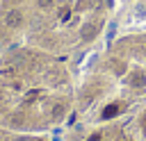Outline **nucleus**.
Segmentation results:
<instances>
[{
	"label": "nucleus",
	"mask_w": 146,
	"mask_h": 141,
	"mask_svg": "<svg viewBox=\"0 0 146 141\" xmlns=\"http://www.w3.org/2000/svg\"><path fill=\"white\" fill-rule=\"evenodd\" d=\"M78 77L71 61L30 43L0 55V125L52 134L68 125L75 107Z\"/></svg>",
	"instance_id": "nucleus-1"
},
{
	"label": "nucleus",
	"mask_w": 146,
	"mask_h": 141,
	"mask_svg": "<svg viewBox=\"0 0 146 141\" xmlns=\"http://www.w3.org/2000/svg\"><path fill=\"white\" fill-rule=\"evenodd\" d=\"M64 141H146V105L105 127L87 132H66Z\"/></svg>",
	"instance_id": "nucleus-4"
},
{
	"label": "nucleus",
	"mask_w": 146,
	"mask_h": 141,
	"mask_svg": "<svg viewBox=\"0 0 146 141\" xmlns=\"http://www.w3.org/2000/svg\"><path fill=\"white\" fill-rule=\"evenodd\" d=\"M30 0H0V55L25 43Z\"/></svg>",
	"instance_id": "nucleus-5"
},
{
	"label": "nucleus",
	"mask_w": 146,
	"mask_h": 141,
	"mask_svg": "<svg viewBox=\"0 0 146 141\" xmlns=\"http://www.w3.org/2000/svg\"><path fill=\"white\" fill-rule=\"evenodd\" d=\"M146 105V36H123L98 52L75 84L68 132L105 127Z\"/></svg>",
	"instance_id": "nucleus-2"
},
{
	"label": "nucleus",
	"mask_w": 146,
	"mask_h": 141,
	"mask_svg": "<svg viewBox=\"0 0 146 141\" xmlns=\"http://www.w3.org/2000/svg\"><path fill=\"white\" fill-rule=\"evenodd\" d=\"M0 141H57L50 134H27V132H16L9 127L0 125Z\"/></svg>",
	"instance_id": "nucleus-6"
},
{
	"label": "nucleus",
	"mask_w": 146,
	"mask_h": 141,
	"mask_svg": "<svg viewBox=\"0 0 146 141\" xmlns=\"http://www.w3.org/2000/svg\"><path fill=\"white\" fill-rule=\"evenodd\" d=\"M110 7L112 0H30L25 43L78 59L100 39Z\"/></svg>",
	"instance_id": "nucleus-3"
}]
</instances>
